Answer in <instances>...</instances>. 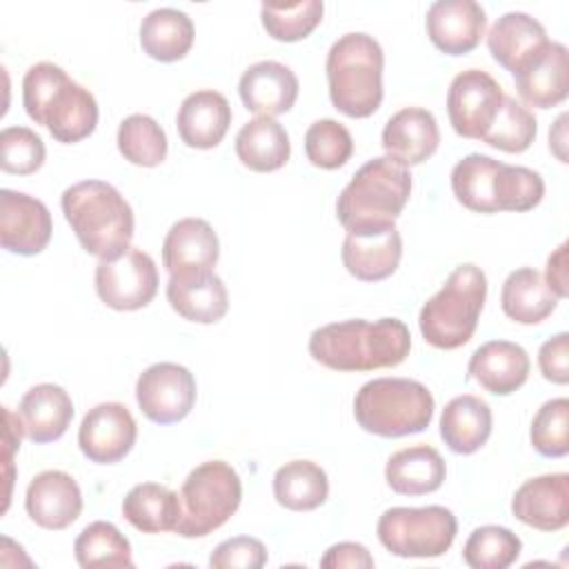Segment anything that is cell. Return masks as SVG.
Here are the masks:
<instances>
[{
	"instance_id": "6da1fadb",
	"label": "cell",
	"mask_w": 569,
	"mask_h": 569,
	"mask_svg": "<svg viewBox=\"0 0 569 569\" xmlns=\"http://www.w3.org/2000/svg\"><path fill=\"white\" fill-rule=\"evenodd\" d=\"M411 349V333L398 318H351L318 327L309 338V353L333 371H373L398 367Z\"/></svg>"
},
{
	"instance_id": "7a4b0ae2",
	"label": "cell",
	"mask_w": 569,
	"mask_h": 569,
	"mask_svg": "<svg viewBox=\"0 0 569 569\" xmlns=\"http://www.w3.org/2000/svg\"><path fill=\"white\" fill-rule=\"evenodd\" d=\"M22 104L27 116L49 129L62 144L89 138L98 124V102L89 89L67 76L53 62H38L22 78Z\"/></svg>"
},
{
	"instance_id": "3957f363",
	"label": "cell",
	"mask_w": 569,
	"mask_h": 569,
	"mask_svg": "<svg viewBox=\"0 0 569 569\" xmlns=\"http://www.w3.org/2000/svg\"><path fill=\"white\" fill-rule=\"evenodd\" d=\"M411 196V173L400 162L380 156L365 162L340 191L336 216L347 233L367 236L396 227Z\"/></svg>"
},
{
	"instance_id": "277c9868",
	"label": "cell",
	"mask_w": 569,
	"mask_h": 569,
	"mask_svg": "<svg viewBox=\"0 0 569 569\" xmlns=\"http://www.w3.org/2000/svg\"><path fill=\"white\" fill-rule=\"evenodd\" d=\"M451 191L462 207L476 213H522L540 204L545 182L533 169L469 153L451 169Z\"/></svg>"
},
{
	"instance_id": "5b68a950",
	"label": "cell",
	"mask_w": 569,
	"mask_h": 569,
	"mask_svg": "<svg viewBox=\"0 0 569 569\" xmlns=\"http://www.w3.org/2000/svg\"><path fill=\"white\" fill-rule=\"evenodd\" d=\"M62 213L80 247L111 260L129 249L133 238V211L122 193L102 180H82L62 191Z\"/></svg>"
},
{
	"instance_id": "8992f818",
	"label": "cell",
	"mask_w": 569,
	"mask_h": 569,
	"mask_svg": "<svg viewBox=\"0 0 569 569\" xmlns=\"http://www.w3.org/2000/svg\"><path fill=\"white\" fill-rule=\"evenodd\" d=\"M331 104L349 118H369L382 102L385 53L380 42L362 31L340 36L327 53Z\"/></svg>"
},
{
	"instance_id": "52a82bcc",
	"label": "cell",
	"mask_w": 569,
	"mask_h": 569,
	"mask_svg": "<svg viewBox=\"0 0 569 569\" xmlns=\"http://www.w3.org/2000/svg\"><path fill=\"white\" fill-rule=\"evenodd\" d=\"M487 300V276L480 267L458 264L438 293L420 309L418 327L436 349H458L467 345L478 327Z\"/></svg>"
},
{
	"instance_id": "ba28073f",
	"label": "cell",
	"mask_w": 569,
	"mask_h": 569,
	"mask_svg": "<svg viewBox=\"0 0 569 569\" xmlns=\"http://www.w3.org/2000/svg\"><path fill=\"white\" fill-rule=\"evenodd\" d=\"M431 391L411 378H373L353 398L356 422L373 436L402 438L420 433L433 418Z\"/></svg>"
},
{
	"instance_id": "9c48e42d",
	"label": "cell",
	"mask_w": 569,
	"mask_h": 569,
	"mask_svg": "<svg viewBox=\"0 0 569 569\" xmlns=\"http://www.w3.org/2000/svg\"><path fill=\"white\" fill-rule=\"evenodd\" d=\"M242 482L224 460H207L189 471L180 489L182 516L176 533L202 538L222 527L240 507Z\"/></svg>"
},
{
	"instance_id": "30bf717a",
	"label": "cell",
	"mask_w": 569,
	"mask_h": 569,
	"mask_svg": "<svg viewBox=\"0 0 569 569\" xmlns=\"http://www.w3.org/2000/svg\"><path fill=\"white\" fill-rule=\"evenodd\" d=\"M456 531L453 511L440 505L391 507L376 525L378 540L398 558H438L449 551Z\"/></svg>"
},
{
	"instance_id": "8fae6325",
	"label": "cell",
	"mask_w": 569,
	"mask_h": 569,
	"mask_svg": "<svg viewBox=\"0 0 569 569\" xmlns=\"http://www.w3.org/2000/svg\"><path fill=\"white\" fill-rule=\"evenodd\" d=\"M96 291L100 300L116 311H136L147 307L158 293V269L153 258L136 247L124 249L96 267Z\"/></svg>"
},
{
	"instance_id": "7c38bea8",
	"label": "cell",
	"mask_w": 569,
	"mask_h": 569,
	"mask_svg": "<svg viewBox=\"0 0 569 569\" xmlns=\"http://www.w3.org/2000/svg\"><path fill=\"white\" fill-rule=\"evenodd\" d=\"M502 100V87L487 71H460L447 91V113L453 131L462 138L482 140L493 124Z\"/></svg>"
},
{
	"instance_id": "4fadbf2b",
	"label": "cell",
	"mask_w": 569,
	"mask_h": 569,
	"mask_svg": "<svg viewBox=\"0 0 569 569\" xmlns=\"http://www.w3.org/2000/svg\"><path fill=\"white\" fill-rule=\"evenodd\" d=\"M136 400L151 422H180L196 405V378L178 362H156L138 376Z\"/></svg>"
},
{
	"instance_id": "5bb4252c",
	"label": "cell",
	"mask_w": 569,
	"mask_h": 569,
	"mask_svg": "<svg viewBox=\"0 0 569 569\" xmlns=\"http://www.w3.org/2000/svg\"><path fill=\"white\" fill-rule=\"evenodd\" d=\"M138 425L122 402H100L89 409L78 429V447L98 465L122 460L136 445Z\"/></svg>"
},
{
	"instance_id": "9a60e30c",
	"label": "cell",
	"mask_w": 569,
	"mask_h": 569,
	"mask_svg": "<svg viewBox=\"0 0 569 569\" xmlns=\"http://www.w3.org/2000/svg\"><path fill=\"white\" fill-rule=\"evenodd\" d=\"M53 222L47 204L29 193L0 191V242L18 256H36L51 240Z\"/></svg>"
},
{
	"instance_id": "2e32d148",
	"label": "cell",
	"mask_w": 569,
	"mask_h": 569,
	"mask_svg": "<svg viewBox=\"0 0 569 569\" xmlns=\"http://www.w3.org/2000/svg\"><path fill=\"white\" fill-rule=\"evenodd\" d=\"M511 513L538 531H560L569 522V473H545L525 480L513 498Z\"/></svg>"
},
{
	"instance_id": "e0dca14e",
	"label": "cell",
	"mask_w": 569,
	"mask_h": 569,
	"mask_svg": "<svg viewBox=\"0 0 569 569\" xmlns=\"http://www.w3.org/2000/svg\"><path fill=\"white\" fill-rule=\"evenodd\" d=\"M24 509L38 527L60 531L78 520L82 511V491L67 471L47 469L29 482Z\"/></svg>"
},
{
	"instance_id": "ac0fdd59",
	"label": "cell",
	"mask_w": 569,
	"mask_h": 569,
	"mask_svg": "<svg viewBox=\"0 0 569 569\" xmlns=\"http://www.w3.org/2000/svg\"><path fill=\"white\" fill-rule=\"evenodd\" d=\"M427 36L447 56L473 51L487 27L485 9L473 0H438L427 9Z\"/></svg>"
},
{
	"instance_id": "d6986e66",
	"label": "cell",
	"mask_w": 569,
	"mask_h": 569,
	"mask_svg": "<svg viewBox=\"0 0 569 569\" xmlns=\"http://www.w3.org/2000/svg\"><path fill=\"white\" fill-rule=\"evenodd\" d=\"M518 96L538 109L560 104L569 93V53L560 42H547L516 73Z\"/></svg>"
},
{
	"instance_id": "ffe728a7",
	"label": "cell",
	"mask_w": 569,
	"mask_h": 569,
	"mask_svg": "<svg viewBox=\"0 0 569 569\" xmlns=\"http://www.w3.org/2000/svg\"><path fill=\"white\" fill-rule=\"evenodd\" d=\"M238 93L247 111L276 118L296 104L298 78L278 60H260L244 69L238 82Z\"/></svg>"
},
{
	"instance_id": "44dd1931",
	"label": "cell",
	"mask_w": 569,
	"mask_h": 569,
	"mask_svg": "<svg viewBox=\"0 0 569 569\" xmlns=\"http://www.w3.org/2000/svg\"><path fill=\"white\" fill-rule=\"evenodd\" d=\"M167 300L184 320L213 325L229 309V293L220 276L211 271H182L169 276Z\"/></svg>"
},
{
	"instance_id": "7402d4cb",
	"label": "cell",
	"mask_w": 569,
	"mask_h": 569,
	"mask_svg": "<svg viewBox=\"0 0 569 569\" xmlns=\"http://www.w3.org/2000/svg\"><path fill=\"white\" fill-rule=\"evenodd\" d=\"M438 142V122L433 113L422 107H405L396 111L382 129V149L387 151V158L402 167H413L431 158Z\"/></svg>"
},
{
	"instance_id": "603a6c76",
	"label": "cell",
	"mask_w": 569,
	"mask_h": 569,
	"mask_svg": "<svg viewBox=\"0 0 569 569\" xmlns=\"http://www.w3.org/2000/svg\"><path fill=\"white\" fill-rule=\"evenodd\" d=\"M529 369V356L520 345L509 340H489L471 353L467 373L485 391L493 396H509L527 382Z\"/></svg>"
},
{
	"instance_id": "cb8c5ba5",
	"label": "cell",
	"mask_w": 569,
	"mask_h": 569,
	"mask_svg": "<svg viewBox=\"0 0 569 569\" xmlns=\"http://www.w3.org/2000/svg\"><path fill=\"white\" fill-rule=\"evenodd\" d=\"M229 100L213 89L189 93L176 116L180 140L191 149H213L227 136L231 124Z\"/></svg>"
},
{
	"instance_id": "d4e9b609",
	"label": "cell",
	"mask_w": 569,
	"mask_h": 569,
	"mask_svg": "<svg viewBox=\"0 0 569 569\" xmlns=\"http://www.w3.org/2000/svg\"><path fill=\"white\" fill-rule=\"evenodd\" d=\"M218 256V236L202 218H182L173 222L162 242V264L169 276L182 271H211Z\"/></svg>"
},
{
	"instance_id": "484cf974",
	"label": "cell",
	"mask_w": 569,
	"mask_h": 569,
	"mask_svg": "<svg viewBox=\"0 0 569 569\" xmlns=\"http://www.w3.org/2000/svg\"><path fill=\"white\" fill-rule=\"evenodd\" d=\"M18 418L22 422L24 436L36 442H53L69 429L73 420L71 396L53 382H42L31 387L18 407Z\"/></svg>"
},
{
	"instance_id": "4316f807",
	"label": "cell",
	"mask_w": 569,
	"mask_h": 569,
	"mask_svg": "<svg viewBox=\"0 0 569 569\" xmlns=\"http://www.w3.org/2000/svg\"><path fill=\"white\" fill-rule=\"evenodd\" d=\"M547 42L549 38L545 27L522 11H509L500 16L487 33L489 53L511 73H516Z\"/></svg>"
},
{
	"instance_id": "83f0119b",
	"label": "cell",
	"mask_w": 569,
	"mask_h": 569,
	"mask_svg": "<svg viewBox=\"0 0 569 569\" xmlns=\"http://www.w3.org/2000/svg\"><path fill=\"white\" fill-rule=\"evenodd\" d=\"M447 465L431 445H411L389 456L385 480L400 496H425L442 487Z\"/></svg>"
},
{
	"instance_id": "f1b7e54d",
	"label": "cell",
	"mask_w": 569,
	"mask_h": 569,
	"mask_svg": "<svg viewBox=\"0 0 569 569\" xmlns=\"http://www.w3.org/2000/svg\"><path fill=\"white\" fill-rule=\"evenodd\" d=\"M340 256L345 269L353 278L362 282H378L398 269L402 258V238L396 227L367 236L347 233Z\"/></svg>"
},
{
	"instance_id": "f546056e",
	"label": "cell",
	"mask_w": 569,
	"mask_h": 569,
	"mask_svg": "<svg viewBox=\"0 0 569 569\" xmlns=\"http://www.w3.org/2000/svg\"><path fill=\"white\" fill-rule=\"evenodd\" d=\"M489 405L471 393L451 398L440 416V438L453 453H476L491 436Z\"/></svg>"
},
{
	"instance_id": "4dcf8cb0",
	"label": "cell",
	"mask_w": 569,
	"mask_h": 569,
	"mask_svg": "<svg viewBox=\"0 0 569 569\" xmlns=\"http://www.w3.org/2000/svg\"><path fill=\"white\" fill-rule=\"evenodd\" d=\"M558 296L547 287L540 271L533 267H520L511 271L500 291V307L507 318L518 325H538L553 313Z\"/></svg>"
},
{
	"instance_id": "1f68e13d",
	"label": "cell",
	"mask_w": 569,
	"mask_h": 569,
	"mask_svg": "<svg viewBox=\"0 0 569 569\" xmlns=\"http://www.w3.org/2000/svg\"><path fill=\"white\" fill-rule=\"evenodd\" d=\"M193 38L191 18L173 7L153 9L140 22V47L158 62L182 60L191 51Z\"/></svg>"
},
{
	"instance_id": "d6a6232c",
	"label": "cell",
	"mask_w": 569,
	"mask_h": 569,
	"mask_svg": "<svg viewBox=\"0 0 569 569\" xmlns=\"http://www.w3.org/2000/svg\"><path fill=\"white\" fill-rule=\"evenodd\" d=\"M238 160L258 173L278 171L291 156L289 133L276 118L258 116L242 124L236 136Z\"/></svg>"
},
{
	"instance_id": "836d02e7",
	"label": "cell",
	"mask_w": 569,
	"mask_h": 569,
	"mask_svg": "<svg viewBox=\"0 0 569 569\" xmlns=\"http://www.w3.org/2000/svg\"><path fill=\"white\" fill-rule=\"evenodd\" d=\"M122 516L142 533L176 531L182 505L180 496L158 482H140L122 500Z\"/></svg>"
},
{
	"instance_id": "e575fe53",
	"label": "cell",
	"mask_w": 569,
	"mask_h": 569,
	"mask_svg": "<svg viewBox=\"0 0 569 569\" xmlns=\"http://www.w3.org/2000/svg\"><path fill=\"white\" fill-rule=\"evenodd\" d=\"M276 502L289 511H313L329 496L325 469L311 460H291L273 473Z\"/></svg>"
},
{
	"instance_id": "d590c367",
	"label": "cell",
	"mask_w": 569,
	"mask_h": 569,
	"mask_svg": "<svg viewBox=\"0 0 569 569\" xmlns=\"http://www.w3.org/2000/svg\"><path fill=\"white\" fill-rule=\"evenodd\" d=\"M80 567H133L131 545L120 529L107 520L89 522L73 542Z\"/></svg>"
},
{
	"instance_id": "8d00e7d4",
	"label": "cell",
	"mask_w": 569,
	"mask_h": 569,
	"mask_svg": "<svg viewBox=\"0 0 569 569\" xmlns=\"http://www.w3.org/2000/svg\"><path fill=\"white\" fill-rule=\"evenodd\" d=\"M118 151L138 167H158L167 158L164 129L147 113H131L118 127Z\"/></svg>"
},
{
	"instance_id": "74e56055",
	"label": "cell",
	"mask_w": 569,
	"mask_h": 569,
	"mask_svg": "<svg viewBox=\"0 0 569 569\" xmlns=\"http://www.w3.org/2000/svg\"><path fill=\"white\" fill-rule=\"evenodd\" d=\"M522 551V540L507 527L482 525L471 531L462 558L471 569H507Z\"/></svg>"
},
{
	"instance_id": "f35d334b",
	"label": "cell",
	"mask_w": 569,
	"mask_h": 569,
	"mask_svg": "<svg viewBox=\"0 0 569 569\" xmlns=\"http://www.w3.org/2000/svg\"><path fill=\"white\" fill-rule=\"evenodd\" d=\"M536 133H538L536 116L525 104L516 102V98L505 96L500 111L493 124L489 127V131L485 133L482 142L507 153H522L531 147V142L536 140Z\"/></svg>"
},
{
	"instance_id": "ab89813d",
	"label": "cell",
	"mask_w": 569,
	"mask_h": 569,
	"mask_svg": "<svg viewBox=\"0 0 569 569\" xmlns=\"http://www.w3.org/2000/svg\"><path fill=\"white\" fill-rule=\"evenodd\" d=\"M322 11L325 4L320 0H302L291 4H262L260 18L273 40L298 42L320 24Z\"/></svg>"
},
{
	"instance_id": "60d3db41",
	"label": "cell",
	"mask_w": 569,
	"mask_h": 569,
	"mask_svg": "<svg viewBox=\"0 0 569 569\" xmlns=\"http://www.w3.org/2000/svg\"><path fill=\"white\" fill-rule=\"evenodd\" d=\"M305 153L313 167L331 171L347 164L353 153V138L342 122L322 118L307 129Z\"/></svg>"
},
{
	"instance_id": "b9f144b4",
	"label": "cell",
	"mask_w": 569,
	"mask_h": 569,
	"mask_svg": "<svg viewBox=\"0 0 569 569\" xmlns=\"http://www.w3.org/2000/svg\"><path fill=\"white\" fill-rule=\"evenodd\" d=\"M529 440L545 458H562L569 453V400L551 398L533 416Z\"/></svg>"
},
{
	"instance_id": "7bdbcfd3",
	"label": "cell",
	"mask_w": 569,
	"mask_h": 569,
	"mask_svg": "<svg viewBox=\"0 0 569 569\" xmlns=\"http://www.w3.org/2000/svg\"><path fill=\"white\" fill-rule=\"evenodd\" d=\"M47 158L42 138L29 127H4L0 133V167L7 173L31 176Z\"/></svg>"
},
{
	"instance_id": "ee69618b",
	"label": "cell",
	"mask_w": 569,
	"mask_h": 569,
	"mask_svg": "<svg viewBox=\"0 0 569 569\" xmlns=\"http://www.w3.org/2000/svg\"><path fill=\"white\" fill-rule=\"evenodd\" d=\"M267 565V547L251 536H236L222 540L211 558V569H260Z\"/></svg>"
},
{
	"instance_id": "f6af8a7d",
	"label": "cell",
	"mask_w": 569,
	"mask_h": 569,
	"mask_svg": "<svg viewBox=\"0 0 569 569\" xmlns=\"http://www.w3.org/2000/svg\"><path fill=\"white\" fill-rule=\"evenodd\" d=\"M538 367L545 380L556 385L569 382V333L560 331L545 340L538 351Z\"/></svg>"
},
{
	"instance_id": "bcb514c9",
	"label": "cell",
	"mask_w": 569,
	"mask_h": 569,
	"mask_svg": "<svg viewBox=\"0 0 569 569\" xmlns=\"http://www.w3.org/2000/svg\"><path fill=\"white\" fill-rule=\"evenodd\" d=\"M320 567L325 569H371L373 558L369 549L360 542H338L331 545L325 556L320 558Z\"/></svg>"
},
{
	"instance_id": "7dc6e473",
	"label": "cell",
	"mask_w": 569,
	"mask_h": 569,
	"mask_svg": "<svg viewBox=\"0 0 569 569\" xmlns=\"http://www.w3.org/2000/svg\"><path fill=\"white\" fill-rule=\"evenodd\" d=\"M2 418H4V480H7V491H4V507L2 511H7L9 507V496H11V482H13V471H11V462H13V449L20 447V433L22 422L18 416H13L7 407H2Z\"/></svg>"
},
{
	"instance_id": "c3c4849f",
	"label": "cell",
	"mask_w": 569,
	"mask_h": 569,
	"mask_svg": "<svg viewBox=\"0 0 569 569\" xmlns=\"http://www.w3.org/2000/svg\"><path fill=\"white\" fill-rule=\"evenodd\" d=\"M547 287L558 296L567 298V242H562L549 258H547V271H545Z\"/></svg>"
},
{
	"instance_id": "681fc988",
	"label": "cell",
	"mask_w": 569,
	"mask_h": 569,
	"mask_svg": "<svg viewBox=\"0 0 569 569\" xmlns=\"http://www.w3.org/2000/svg\"><path fill=\"white\" fill-rule=\"evenodd\" d=\"M565 120H567V116L562 113L558 120H556V127H553V131H549V147L553 149V153L558 156V160L560 162H567V156H565Z\"/></svg>"
}]
</instances>
